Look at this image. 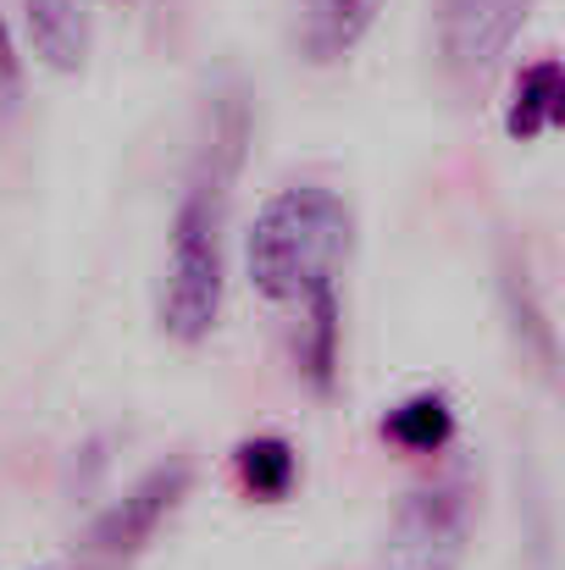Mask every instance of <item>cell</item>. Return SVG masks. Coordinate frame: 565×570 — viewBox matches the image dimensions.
Segmentation results:
<instances>
[{
    "label": "cell",
    "instance_id": "1",
    "mask_svg": "<svg viewBox=\"0 0 565 570\" xmlns=\"http://www.w3.org/2000/svg\"><path fill=\"white\" fill-rule=\"evenodd\" d=\"M244 95L211 100V128L188 167V184L173 210V244L162 272V333L178 344H205L222 322V227H227V189L244 156Z\"/></svg>",
    "mask_w": 565,
    "mask_h": 570
},
{
    "label": "cell",
    "instance_id": "2",
    "mask_svg": "<svg viewBox=\"0 0 565 570\" xmlns=\"http://www.w3.org/2000/svg\"><path fill=\"white\" fill-rule=\"evenodd\" d=\"M350 205L322 184H294L272 194L244 238L250 288L272 305H300L311 288L333 283L350 255Z\"/></svg>",
    "mask_w": 565,
    "mask_h": 570
},
{
    "label": "cell",
    "instance_id": "3",
    "mask_svg": "<svg viewBox=\"0 0 565 570\" xmlns=\"http://www.w3.org/2000/svg\"><path fill=\"white\" fill-rule=\"evenodd\" d=\"M471 549V488L460 476L410 488L382 532V570H460Z\"/></svg>",
    "mask_w": 565,
    "mask_h": 570
},
{
    "label": "cell",
    "instance_id": "4",
    "mask_svg": "<svg viewBox=\"0 0 565 570\" xmlns=\"http://www.w3.org/2000/svg\"><path fill=\"white\" fill-rule=\"evenodd\" d=\"M188 482H194V465H188V460L150 465L117 504H106V510L89 521L84 549H89L100 566H128L134 554L150 549V538L162 532V521L188 499Z\"/></svg>",
    "mask_w": 565,
    "mask_h": 570
},
{
    "label": "cell",
    "instance_id": "5",
    "mask_svg": "<svg viewBox=\"0 0 565 570\" xmlns=\"http://www.w3.org/2000/svg\"><path fill=\"white\" fill-rule=\"evenodd\" d=\"M533 0H438V50L455 78H483L522 33Z\"/></svg>",
    "mask_w": 565,
    "mask_h": 570
},
{
    "label": "cell",
    "instance_id": "6",
    "mask_svg": "<svg viewBox=\"0 0 565 570\" xmlns=\"http://www.w3.org/2000/svg\"><path fill=\"white\" fill-rule=\"evenodd\" d=\"M382 0H300V50L316 67L344 61L372 33Z\"/></svg>",
    "mask_w": 565,
    "mask_h": 570
},
{
    "label": "cell",
    "instance_id": "7",
    "mask_svg": "<svg viewBox=\"0 0 565 570\" xmlns=\"http://www.w3.org/2000/svg\"><path fill=\"white\" fill-rule=\"evenodd\" d=\"M22 22L33 39V56L50 72H78L89 56V17L78 0H22Z\"/></svg>",
    "mask_w": 565,
    "mask_h": 570
},
{
    "label": "cell",
    "instance_id": "8",
    "mask_svg": "<svg viewBox=\"0 0 565 570\" xmlns=\"http://www.w3.org/2000/svg\"><path fill=\"white\" fill-rule=\"evenodd\" d=\"M300 311H305V322H300V372L305 382L316 387V393H328L333 377H339V288L333 283H322V288H311L305 299H300Z\"/></svg>",
    "mask_w": 565,
    "mask_h": 570
},
{
    "label": "cell",
    "instance_id": "9",
    "mask_svg": "<svg viewBox=\"0 0 565 570\" xmlns=\"http://www.w3.org/2000/svg\"><path fill=\"white\" fill-rule=\"evenodd\" d=\"M382 438L399 443L405 454H438V449L455 438V404H449V393L421 387V393L399 399V404L382 415Z\"/></svg>",
    "mask_w": 565,
    "mask_h": 570
},
{
    "label": "cell",
    "instance_id": "10",
    "mask_svg": "<svg viewBox=\"0 0 565 570\" xmlns=\"http://www.w3.org/2000/svg\"><path fill=\"white\" fill-rule=\"evenodd\" d=\"M233 471H238V482H244L250 499L277 504V499H289L294 482H300V454H294L289 438L255 432V438H244V443L233 449Z\"/></svg>",
    "mask_w": 565,
    "mask_h": 570
},
{
    "label": "cell",
    "instance_id": "11",
    "mask_svg": "<svg viewBox=\"0 0 565 570\" xmlns=\"http://www.w3.org/2000/svg\"><path fill=\"white\" fill-rule=\"evenodd\" d=\"M561 117H565L561 61H555V56H544V61L522 67V78H516V100H510L505 128H510V139H538V134H549Z\"/></svg>",
    "mask_w": 565,
    "mask_h": 570
},
{
    "label": "cell",
    "instance_id": "12",
    "mask_svg": "<svg viewBox=\"0 0 565 570\" xmlns=\"http://www.w3.org/2000/svg\"><path fill=\"white\" fill-rule=\"evenodd\" d=\"M17 95H22V56H17L11 28L0 17V106H17Z\"/></svg>",
    "mask_w": 565,
    "mask_h": 570
}]
</instances>
